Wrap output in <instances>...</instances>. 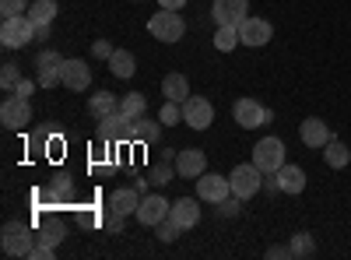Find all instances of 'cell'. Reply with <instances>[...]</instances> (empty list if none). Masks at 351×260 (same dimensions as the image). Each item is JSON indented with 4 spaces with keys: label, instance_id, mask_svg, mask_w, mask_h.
<instances>
[{
    "label": "cell",
    "instance_id": "cell-24",
    "mask_svg": "<svg viewBox=\"0 0 351 260\" xmlns=\"http://www.w3.org/2000/svg\"><path fill=\"white\" fill-rule=\"evenodd\" d=\"M64 222L60 218H46L43 225H39V233H36V243H46V246H60L64 243Z\"/></svg>",
    "mask_w": 351,
    "mask_h": 260
},
{
    "label": "cell",
    "instance_id": "cell-17",
    "mask_svg": "<svg viewBox=\"0 0 351 260\" xmlns=\"http://www.w3.org/2000/svg\"><path fill=\"white\" fill-rule=\"evenodd\" d=\"M169 218L176 222L186 233V228H193L197 222H200V197L197 200H190V197H180V200H172V211H169Z\"/></svg>",
    "mask_w": 351,
    "mask_h": 260
},
{
    "label": "cell",
    "instance_id": "cell-26",
    "mask_svg": "<svg viewBox=\"0 0 351 260\" xmlns=\"http://www.w3.org/2000/svg\"><path fill=\"white\" fill-rule=\"evenodd\" d=\"M25 14L32 18V25H53V18H56V0H36V4H28Z\"/></svg>",
    "mask_w": 351,
    "mask_h": 260
},
{
    "label": "cell",
    "instance_id": "cell-21",
    "mask_svg": "<svg viewBox=\"0 0 351 260\" xmlns=\"http://www.w3.org/2000/svg\"><path fill=\"white\" fill-rule=\"evenodd\" d=\"M162 95L172 99V102H186V99H190V81H186V74H180V71L165 74V78H162Z\"/></svg>",
    "mask_w": 351,
    "mask_h": 260
},
{
    "label": "cell",
    "instance_id": "cell-27",
    "mask_svg": "<svg viewBox=\"0 0 351 260\" xmlns=\"http://www.w3.org/2000/svg\"><path fill=\"white\" fill-rule=\"evenodd\" d=\"M120 113H123V117H130V120H141L144 113H148V99H144L141 92H130V95L120 99Z\"/></svg>",
    "mask_w": 351,
    "mask_h": 260
},
{
    "label": "cell",
    "instance_id": "cell-33",
    "mask_svg": "<svg viewBox=\"0 0 351 260\" xmlns=\"http://www.w3.org/2000/svg\"><path fill=\"white\" fill-rule=\"evenodd\" d=\"M18 81H21L18 64H4V67H0V88H4V92H14V88H18Z\"/></svg>",
    "mask_w": 351,
    "mask_h": 260
},
{
    "label": "cell",
    "instance_id": "cell-38",
    "mask_svg": "<svg viewBox=\"0 0 351 260\" xmlns=\"http://www.w3.org/2000/svg\"><path fill=\"white\" fill-rule=\"evenodd\" d=\"M53 253H56V246H46V243H36V246H32V253H28L25 260H53Z\"/></svg>",
    "mask_w": 351,
    "mask_h": 260
},
{
    "label": "cell",
    "instance_id": "cell-9",
    "mask_svg": "<svg viewBox=\"0 0 351 260\" xmlns=\"http://www.w3.org/2000/svg\"><path fill=\"white\" fill-rule=\"evenodd\" d=\"M183 123H190L193 130H208L215 123V106L204 95H190L183 102Z\"/></svg>",
    "mask_w": 351,
    "mask_h": 260
},
{
    "label": "cell",
    "instance_id": "cell-18",
    "mask_svg": "<svg viewBox=\"0 0 351 260\" xmlns=\"http://www.w3.org/2000/svg\"><path fill=\"white\" fill-rule=\"evenodd\" d=\"M141 190L137 187H120V190H112V197H109V211H120V215H137V208H141Z\"/></svg>",
    "mask_w": 351,
    "mask_h": 260
},
{
    "label": "cell",
    "instance_id": "cell-40",
    "mask_svg": "<svg viewBox=\"0 0 351 260\" xmlns=\"http://www.w3.org/2000/svg\"><path fill=\"white\" fill-rule=\"evenodd\" d=\"M267 257H271V260H291V246H271Z\"/></svg>",
    "mask_w": 351,
    "mask_h": 260
},
{
    "label": "cell",
    "instance_id": "cell-42",
    "mask_svg": "<svg viewBox=\"0 0 351 260\" xmlns=\"http://www.w3.org/2000/svg\"><path fill=\"white\" fill-rule=\"evenodd\" d=\"M36 84H39V81H18V88H14V95H25V99H28V92H32Z\"/></svg>",
    "mask_w": 351,
    "mask_h": 260
},
{
    "label": "cell",
    "instance_id": "cell-16",
    "mask_svg": "<svg viewBox=\"0 0 351 260\" xmlns=\"http://www.w3.org/2000/svg\"><path fill=\"white\" fill-rule=\"evenodd\" d=\"M60 84L71 92H84L92 84V67L84 60H64V74H60Z\"/></svg>",
    "mask_w": 351,
    "mask_h": 260
},
{
    "label": "cell",
    "instance_id": "cell-20",
    "mask_svg": "<svg viewBox=\"0 0 351 260\" xmlns=\"http://www.w3.org/2000/svg\"><path fill=\"white\" fill-rule=\"evenodd\" d=\"M274 176H278L281 193H302V190H306V172H302L299 165H288V162H285Z\"/></svg>",
    "mask_w": 351,
    "mask_h": 260
},
{
    "label": "cell",
    "instance_id": "cell-3",
    "mask_svg": "<svg viewBox=\"0 0 351 260\" xmlns=\"http://www.w3.org/2000/svg\"><path fill=\"white\" fill-rule=\"evenodd\" d=\"M0 246H4L8 257H28L36 246V233L25 222H8L0 228Z\"/></svg>",
    "mask_w": 351,
    "mask_h": 260
},
{
    "label": "cell",
    "instance_id": "cell-19",
    "mask_svg": "<svg viewBox=\"0 0 351 260\" xmlns=\"http://www.w3.org/2000/svg\"><path fill=\"white\" fill-rule=\"evenodd\" d=\"M299 134H302V144H306V148H324V144L330 141V127H327L324 120H319V117L302 120Z\"/></svg>",
    "mask_w": 351,
    "mask_h": 260
},
{
    "label": "cell",
    "instance_id": "cell-41",
    "mask_svg": "<svg viewBox=\"0 0 351 260\" xmlns=\"http://www.w3.org/2000/svg\"><path fill=\"white\" fill-rule=\"evenodd\" d=\"M158 8H165V11H183L186 0H158Z\"/></svg>",
    "mask_w": 351,
    "mask_h": 260
},
{
    "label": "cell",
    "instance_id": "cell-11",
    "mask_svg": "<svg viewBox=\"0 0 351 260\" xmlns=\"http://www.w3.org/2000/svg\"><path fill=\"white\" fill-rule=\"evenodd\" d=\"M28 120H32V106H28L25 95L4 99V106H0V123H4L8 130H21Z\"/></svg>",
    "mask_w": 351,
    "mask_h": 260
},
{
    "label": "cell",
    "instance_id": "cell-5",
    "mask_svg": "<svg viewBox=\"0 0 351 260\" xmlns=\"http://www.w3.org/2000/svg\"><path fill=\"white\" fill-rule=\"evenodd\" d=\"M60 74H64V56L56 49H43L36 56V81H39V88H56V84H60Z\"/></svg>",
    "mask_w": 351,
    "mask_h": 260
},
{
    "label": "cell",
    "instance_id": "cell-39",
    "mask_svg": "<svg viewBox=\"0 0 351 260\" xmlns=\"http://www.w3.org/2000/svg\"><path fill=\"white\" fill-rule=\"evenodd\" d=\"M92 53H95V56H102V60H109V56H112L116 49H112V43H109V39H95V43H92Z\"/></svg>",
    "mask_w": 351,
    "mask_h": 260
},
{
    "label": "cell",
    "instance_id": "cell-31",
    "mask_svg": "<svg viewBox=\"0 0 351 260\" xmlns=\"http://www.w3.org/2000/svg\"><path fill=\"white\" fill-rule=\"evenodd\" d=\"M158 123H162V127H176V123H183V102L165 99V106H162V113H158Z\"/></svg>",
    "mask_w": 351,
    "mask_h": 260
},
{
    "label": "cell",
    "instance_id": "cell-37",
    "mask_svg": "<svg viewBox=\"0 0 351 260\" xmlns=\"http://www.w3.org/2000/svg\"><path fill=\"white\" fill-rule=\"evenodd\" d=\"M172 176H176V169H169V165L162 162V165H155V169L148 172V183H162V187H165Z\"/></svg>",
    "mask_w": 351,
    "mask_h": 260
},
{
    "label": "cell",
    "instance_id": "cell-15",
    "mask_svg": "<svg viewBox=\"0 0 351 260\" xmlns=\"http://www.w3.org/2000/svg\"><path fill=\"white\" fill-rule=\"evenodd\" d=\"M250 0H215L211 4V14L218 25H243L250 14Z\"/></svg>",
    "mask_w": 351,
    "mask_h": 260
},
{
    "label": "cell",
    "instance_id": "cell-6",
    "mask_svg": "<svg viewBox=\"0 0 351 260\" xmlns=\"http://www.w3.org/2000/svg\"><path fill=\"white\" fill-rule=\"evenodd\" d=\"M99 141L106 144H130L134 141V120L123 113H112V117L99 120Z\"/></svg>",
    "mask_w": 351,
    "mask_h": 260
},
{
    "label": "cell",
    "instance_id": "cell-22",
    "mask_svg": "<svg viewBox=\"0 0 351 260\" xmlns=\"http://www.w3.org/2000/svg\"><path fill=\"white\" fill-rule=\"evenodd\" d=\"M88 113H92L95 120H106V117H112V113H120V99H116L112 92H99V95L88 99Z\"/></svg>",
    "mask_w": 351,
    "mask_h": 260
},
{
    "label": "cell",
    "instance_id": "cell-4",
    "mask_svg": "<svg viewBox=\"0 0 351 260\" xmlns=\"http://www.w3.org/2000/svg\"><path fill=\"white\" fill-rule=\"evenodd\" d=\"M0 43H4L8 49H21L28 43H36V25L28 14H14V18H4V25H0Z\"/></svg>",
    "mask_w": 351,
    "mask_h": 260
},
{
    "label": "cell",
    "instance_id": "cell-12",
    "mask_svg": "<svg viewBox=\"0 0 351 260\" xmlns=\"http://www.w3.org/2000/svg\"><path fill=\"white\" fill-rule=\"evenodd\" d=\"M208 172V155H204L200 148H183L176 152V176L180 180H197Z\"/></svg>",
    "mask_w": 351,
    "mask_h": 260
},
{
    "label": "cell",
    "instance_id": "cell-25",
    "mask_svg": "<svg viewBox=\"0 0 351 260\" xmlns=\"http://www.w3.org/2000/svg\"><path fill=\"white\" fill-rule=\"evenodd\" d=\"M109 71L116 74V78H134V71H137V60H134V53L130 49H116L112 56H109Z\"/></svg>",
    "mask_w": 351,
    "mask_h": 260
},
{
    "label": "cell",
    "instance_id": "cell-23",
    "mask_svg": "<svg viewBox=\"0 0 351 260\" xmlns=\"http://www.w3.org/2000/svg\"><path fill=\"white\" fill-rule=\"evenodd\" d=\"M324 162H327L330 169H344V165L351 162L348 144H344V141H337V137H330V141L324 144Z\"/></svg>",
    "mask_w": 351,
    "mask_h": 260
},
{
    "label": "cell",
    "instance_id": "cell-30",
    "mask_svg": "<svg viewBox=\"0 0 351 260\" xmlns=\"http://www.w3.org/2000/svg\"><path fill=\"white\" fill-rule=\"evenodd\" d=\"M158 130H162L158 120H148V117L134 120V141H141V144H152V141L158 137Z\"/></svg>",
    "mask_w": 351,
    "mask_h": 260
},
{
    "label": "cell",
    "instance_id": "cell-28",
    "mask_svg": "<svg viewBox=\"0 0 351 260\" xmlns=\"http://www.w3.org/2000/svg\"><path fill=\"white\" fill-rule=\"evenodd\" d=\"M243 39H239V25H218V32H215V46L221 53H232Z\"/></svg>",
    "mask_w": 351,
    "mask_h": 260
},
{
    "label": "cell",
    "instance_id": "cell-14",
    "mask_svg": "<svg viewBox=\"0 0 351 260\" xmlns=\"http://www.w3.org/2000/svg\"><path fill=\"white\" fill-rule=\"evenodd\" d=\"M172 204L162 197V193H144L141 197V208H137V222L141 225H158L162 218H169Z\"/></svg>",
    "mask_w": 351,
    "mask_h": 260
},
{
    "label": "cell",
    "instance_id": "cell-29",
    "mask_svg": "<svg viewBox=\"0 0 351 260\" xmlns=\"http://www.w3.org/2000/svg\"><path fill=\"white\" fill-rule=\"evenodd\" d=\"M46 197H49V204L71 200V197H74V183H71V176H56V180L46 187Z\"/></svg>",
    "mask_w": 351,
    "mask_h": 260
},
{
    "label": "cell",
    "instance_id": "cell-32",
    "mask_svg": "<svg viewBox=\"0 0 351 260\" xmlns=\"http://www.w3.org/2000/svg\"><path fill=\"white\" fill-rule=\"evenodd\" d=\"M288 246H291V257H313L316 253V243H313L309 233H295Z\"/></svg>",
    "mask_w": 351,
    "mask_h": 260
},
{
    "label": "cell",
    "instance_id": "cell-43",
    "mask_svg": "<svg viewBox=\"0 0 351 260\" xmlns=\"http://www.w3.org/2000/svg\"><path fill=\"white\" fill-rule=\"evenodd\" d=\"M36 39H49V25H36Z\"/></svg>",
    "mask_w": 351,
    "mask_h": 260
},
{
    "label": "cell",
    "instance_id": "cell-8",
    "mask_svg": "<svg viewBox=\"0 0 351 260\" xmlns=\"http://www.w3.org/2000/svg\"><path fill=\"white\" fill-rule=\"evenodd\" d=\"M232 117H236V123L243 130H256L271 120V109L267 106H260L256 99H239L236 106H232Z\"/></svg>",
    "mask_w": 351,
    "mask_h": 260
},
{
    "label": "cell",
    "instance_id": "cell-13",
    "mask_svg": "<svg viewBox=\"0 0 351 260\" xmlns=\"http://www.w3.org/2000/svg\"><path fill=\"white\" fill-rule=\"evenodd\" d=\"M239 39H243V46H267L271 39H274V28H271V21L267 18H246L243 25H239Z\"/></svg>",
    "mask_w": 351,
    "mask_h": 260
},
{
    "label": "cell",
    "instance_id": "cell-35",
    "mask_svg": "<svg viewBox=\"0 0 351 260\" xmlns=\"http://www.w3.org/2000/svg\"><path fill=\"white\" fill-rule=\"evenodd\" d=\"M215 208H218L225 218H236V215H239V208H243V197H236V193H232V197H225L221 204H215Z\"/></svg>",
    "mask_w": 351,
    "mask_h": 260
},
{
    "label": "cell",
    "instance_id": "cell-2",
    "mask_svg": "<svg viewBox=\"0 0 351 260\" xmlns=\"http://www.w3.org/2000/svg\"><path fill=\"white\" fill-rule=\"evenodd\" d=\"M228 183H232V193L236 197L250 200V197H256L263 190V169L256 162H243V165H236L228 172Z\"/></svg>",
    "mask_w": 351,
    "mask_h": 260
},
{
    "label": "cell",
    "instance_id": "cell-34",
    "mask_svg": "<svg viewBox=\"0 0 351 260\" xmlns=\"http://www.w3.org/2000/svg\"><path fill=\"white\" fill-rule=\"evenodd\" d=\"M155 228H158V239H162V243H176V239H180V236H183V228H180V225H176L172 218H162V222H158Z\"/></svg>",
    "mask_w": 351,
    "mask_h": 260
},
{
    "label": "cell",
    "instance_id": "cell-10",
    "mask_svg": "<svg viewBox=\"0 0 351 260\" xmlns=\"http://www.w3.org/2000/svg\"><path fill=\"white\" fill-rule=\"evenodd\" d=\"M197 197L208 200V204H221L225 197H232L228 176H218V172H204V176H197Z\"/></svg>",
    "mask_w": 351,
    "mask_h": 260
},
{
    "label": "cell",
    "instance_id": "cell-36",
    "mask_svg": "<svg viewBox=\"0 0 351 260\" xmlns=\"http://www.w3.org/2000/svg\"><path fill=\"white\" fill-rule=\"evenodd\" d=\"M28 11V0H0V14L4 18H14V14H25Z\"/></svg>",
    "mask_w": 351,
    "mask_h": 260
},
{
    "label": "cell",
    "instance_id": "cell-1",
    "mask_svg": "<svg viewBox=\"0 0 351 260\" xmlns=\"http://www.w3.org/2000/svg\"><path fill=\"white\" fill-rule=\"evenodd\" d=\"M148 32H152L158 43H180L183 32H186V21H183L180 11H165V8H158V11L148 18Z\"/></svg>",
    "mask_w": 351,
    "mask_h": 260
},
{
    "label": "cell",
    "instance_id": "cell-7",
    "mask_svg": "<svg viewBox=\"0 0 351 260\" xmlns=\"http://www.w3.org/2000/svg\"><path fill=\"white\" fill-rule=\"evenodd\" d=\"M253 162H256L263 172H278V169L285 165V141H281V137H263V141H256Z\"/></svg>",
    "mask_w": 351,
    "mask_h": 260
}]
</instances>
